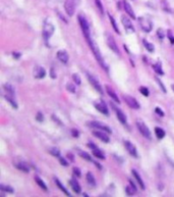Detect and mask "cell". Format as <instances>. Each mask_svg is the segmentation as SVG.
Here are the masks:
<instances>
[{
  "mask_svg": "<svg viewBox=\"0 0 174 197\" xmlns=\"http://www.w3.org/2000/svg\"><path fill=\"white\" fill-rule=\"evenodd\" d=\"M87 42H88V44L90 45L91 49H92V51H93V53H94V55H95V57H96L98 63H99V65H101V67H103L106 71H108V67H107V65H106L105 61H104V58H103V56H102L101 52H100L99 47L97 46V44L95 43V41L92 39V37L89 38V39L87 40Z\"/></svg>",
  "mask_w": 174,
  "mask_h": 197,
  "instance_id": "6da1fadb",
  "label": "cell"
},
{
  "mask_svg": "<svg viewBox=\"0 0 174 197\" xmlns=\"http://www.w3.org/2000/svg\"><path fill=\"white\" fill-rule=\"evenodd\" d=\"M77 20H78V23H80V26L83 30V33H84L85 37L86 39L88 40L89 38H91V32H90V25H89V22L87 21L86 16L82 13L78 14L77 16Z\"/></svg>",
  "mask_w": 174,
  "mask_h": 197,
  "instance_id": "7a4b0ae2",
  "label": "cell"
},
{
  "mask_svg": "<svg viewBox=\"0 0 174 197\" xmlns=\"http://www.w3.org/2000/svg\"><path fill=\"white\" fill-rule=\"evenodd\" d=\"M139 23L142 30L146 33H150L153 29V23L149 16H141L139 19Z\"/></svg>",
  "mask_w": 174,
  "mask_h": 197,
  "instance_id": "3957f363",
  "label": "cell"
},
{
  "mask_svg": "<svg viewBox=\"0 0 174 197\" xmlns=\"http://www.w3.org/2000/svg\"><path fill=\"white\" fill-rule=\"evenodd\" d=\"M136 127H138V129H139V131H140V133L145 137V138L149 139V140H151V138H152V134H151V131L149 130V128L146 126V124H145L144 121H141V119L136 121Z\"/></svg>",
  "mask_w": 174,
  "mask_h": 197,
  "instance_id": "277c9868",
  "label": "cell"
},
{
  "mask_svg": "<svg viewBox=\"0 0 174 197\" xmlns=\"http://www.w3.org/2000/svg\"><path fill=\"white\" fill-rule=\"evenodd\" d=\"M87 78H88L89 82L91 83V85H92L93 87L95 88V90L96 91H98L100 94H103V89H102V86L101 84H100V82L98 81V79L96 78V77H94L92 74H90V73H87Z\"/></svg>",
  "mask_w": 174,
  "mask_h": 197,
  "instance_id": "5b68a950",
  "label": "cell"
},
{
  "mask_svg": "<svg viewBox=\"0 0 174 197\" xmlns=\"http://www.w3.org/2000/svg\"><path fill=\"white\" fill-rule=\"evenodd\" d=\"M54 33V26L52 23L48 22V21H45L43 26V36L45 38V40H48Z\"/></svg>",
  "mask_w": 174,
  "mask_h": 197,
  "instance_id": "8992f818",
  "label": "cell"
},
{
  "mask_svg": "<svg viewBox=\"0 0 174 197\" xmlns=\"http://www.w3.org/2000/svg\"><path fill=\"white\" fill-rule=\"evenodd\" d=\"M106 41H107V44L108 46L110 47V49L112 50V51H114L116 53V54H120V51H119V48L118 46H117V44H116L115 40H114V38L112 37L110 34H107L106 35Z\"/></svg>",
  "mask_w": 174,
  "mask_h": 197,
  "instance_id": "52a82bcc",
  "label": "cell"
},
{
  "mask_svg": "<svg viewBox=\"0 0 174 197\" xmlns=\"http://www.w3.org/2000/svg\"><path fill=\"white\" fill-rule=\"evenodd\" d=\"M121 22H122V25L123 27H124L125 31H126L127 33H129V34H132V33H134V27H133L132 23L130 22V20H129L128 17L125 16V15H122V17H121Z\"/></svg>",
  "mask_w": 174,
  "mask_h": 197,
  "instance_id": "ba28073f",
  "label": "cell"
},
{
  "mask_svg": "<svg viewBox=\"0 0 174 197\" xmlns=\"http://www.w3.org/2000/svg\"><path fill=\"white\" fill-rule=\"evenodd\" d=\"M89 126L92 127V128L98 129V130L106 131L108 134H111L112 133L111 129L108 126H106V125H104V124H102L101 121H90V123H89Z\"/></svg>",
  "mask_w": 174,
  "mask_h": 197,
  "instance_id": "9c48e42d",
  "label": "cell"
},
{
  "mask_svg": "<svg viewBox=\"0 0 174 197\" xmlns=\"http://www.w3.org/2000/svg\"><path fill=\"white\" fill-rule=\"evenodd\" d=\"M65 12L68 14V16H72L75 11V3L73 0H65L64 2Z\"/></svg>",
  "mask_w": 174,
  "mask_h": 197,
  "instance_id": "30bf717a",
  "label": "cell"
},
{
  "mask_svg": "<svg viewBox=\"0 0 174 197\" xmlns=\"http://www.w3.org/2000/svg\"><path fill=\"white\" fill-rule=\"evenodd\" d=\"M124 101L126 102V104L129 106V107H130V108L139 109V108L141 107V106H140V103H139V102L136 101V99H135L134 97H132V96L125 95V96H124Z\"/></svg>",
  "mask_w": 174,
  "mask_h": 197,
  "instance_id": "8fae6325",
  "label": "cell"
},
{
  "mask_svg": "<svg viewBox=\"0 0 174 197\" xmlns=\"http://www.w3.org/2000/svg\"><path fill=\"white\" fill-rule=\"evenodd\" d=\"M124 146L131 156H133V157H139L138 151H136V147L133 145L130 141H124Z\"/></svg>",
  "mask_w": 174,
  "mask_h": 197,
  "instance_id": "7c38bea8",
  "label": "cell"
},
{
  "mask_svg": "<svg viewBox=\"0 0 174 197\" xmlns=\"http://www.w3.org/2000/svg\"><path fill=\"white\" fill-rule=\"evenodd\" d=\"M111 105H112V107H113L114 111H115L116 117H117V119H119V121H120L121 124H123V125H126V117H125V115L123 113V111H120L119 108H117V107L113 104V102H111Z\"/></svg>",
  "mask_w": 174,
  "mask_h": 197,
  "instance_id": "4fadbf2b",
  "label": "cell"
},
{
  "mask_svg": "<svg viewBox=\"0 0 174 197\" xmlns=\"http://www.w3.org/2000/svg\"><path fill=\"white\" fill-rule=\"evenodd\" d=\"M33 74H34V77L36 79H43L46 76V71L44 67L37 65V67H35L34 71H33Z\"/></svg>",
  "mask_w": 174,
  "mask_h": 197,
  "instance_id": "5bb4252c",
  "label": "cell"
},
{
  "mask_svg": "<svg viewBox=\"0 0 174 197\" xmlns=\"http://www.w3.org/2000/svg\"><path fill=\"white\" fill-rule=\"evenodd\" d=\"M14 167H16L19 171L24 172V173H29L30 172V167H29L28 163H26L25 161H20V160H16L14 163Z\"/></svg>",
  "mask_w": 174,
  "mask_h": 197,
  "instance_id": "9a60e30c",
  "label": "cell"
},
{
  "mask_svg": "<svg viewBox=\"0 0 174 197\" xmlns=\"http://www.w3.org/2000/svg\"><path fill=\"white\" fill-rule=\"evenodd\" d=\"M122 3H123V8H124L125 12H126L132 20H135V13L134 11H133L132 7H131V5L127 2L126 0H122Z\"/></svg>",
  "mask_w": 174,
  "mask_h": 197,
  "instance_id": "2e32d148",
  "label": "cell"
},
{
  "mask_svg": "<svg viewBox=\"0 0 174 197\" xmlns=\"http://www.w3.org/2000/svg\"><path fill=\"white\" fill-rule=\"evenodd\" d=\"M95 108L98 111H100L101 113L105 115H109V109L106 106V104L104 102H98V103H95Z\"/></svg>",
  "mask_w": 174,
  "mask_h": 197,
  "instance_id": "e0dca14e",
  "label": "cell"
},
{
  "mask_svg": "<svg viewBox=\"0 0 174 197\" xmlns=\"http://www.w3.org/2000/svg\"><path fill=\"white\" fill-rule=\"evenodd\" d=\"M93 135H94L95 137H97L98 139H100L101 141L105 142V143H108L110 141L109 136H108L106 133L101 132V131H94V132H93Z\"/></svg>",
  "mask_w": 174,
  "mask_h": 197,
  "instance_id": "ac0fdd59",
  "label": "cell"
},
{
  "mask_svg": "<svg viewBox=\"0 0 174 197\" xmlns=\"http://www.w3.org/2000/svg\"><path fill=\"white\" fill-rule=\"evenodd\" d=\"M56 56H57V58L59 59L62 63L68 62L69 56H68V53H67L65 50H60V51H58L57 54H56Z\"/></svg>",
  "mask_w": 174,
  "mask_h": 197,
  "instance_id": "d6986e66",
  "label": "cell"
},
{
  "mask_svg": "<svg viewBox=\"0 0 174 197\" xmlns=\"http://www.w3.org/2000/svg\"><path fill=\"white\" fill-rule=\"evenodd\" d=\"M4 98L6 101H8L9 103H10V105L12 106L14 109H16L17 107H18V104H17L16 100H15L14 95H11V94L6 93V94H4Z\"/></svg>",
  "mask_w": 174,
  "mask_h": 197,
  "instance_id": "ffe728a7",
  "label": "cell"
},
{
  "mask_svg": "<svg viewBox=\"0 0 174 197\" xmlns=\"http://www.w3.org/2000/svg\"><path fill=\"white\" fill-rule=\"evenodd\" d=\"M69 184H70V186H71V188H72L73 192L77 193V194H80V193L82 192V188H81V186H80V184H78V182L75 180L74 178H72V179L69 181Z\"/></svg>",
  "mask_w": 174,
  "mask_h": 197,
  "instance_id": "44dd1931",
  "label": "cell"
},
{
  "mask_svg": "<svg viewBox=\"0 0 174 197\" xmlns=\"http://www.w3.org/2000/svg\"><path fill=\"white\" fill-rule=\"evenodd\" d=\"M106 92L108 93V95L110 96V97L112 98V99L114 100V101L116 102V103H120V99L118 98V96H117V94L114 92V90H112L111 88H110L109 86H106Z\"/></svg>",
  "mask_w": 174,
  "mask_h": 197,
  "instance_id": "7402d4cb",
  "label": "cell"
},
{
  "mask_svg": "<svg viewBox=\"0 0 174 197\" xmlns=\"http://www.w3.org/2000/svg\"><path fill=\"white\" fill-rule=\"evenodd\" d=\"M132 175H133V177L135 178V180H136V182L139 183V186H140L141 188L143 189V190H145L146 186H145V183H144V181L142 180V177L140 176L139 172H136L135 170H132Z\"/></svg>",
  "mask_w": 174,
  "mask_h": 197,
  "instance_id": "603a6c76",
  "label": "cell"
},
{
  "mask_svg": "<svg viewBox=\"0 0 174 197\" xmlns=\"http://www.w3.org/2000/svg\"><path fill=\"white\" fill-rule=\"evenodd\" d=\"M125 191H126L127 195H130V196H131V195H134L135 193H136V186H135V185L133 184L130 180H129V185L126 187Z\"/></svg>",
  "mask_w": 174,
  "mask_h": 197,
  "instance_id": "cb8c5ba5",
  "label": "cell"
},
{
  "mask_svg": "<svg viewBox=\"0 0 174 197\" xmlns=\"http://www.w3.org/2000/svg\"><path fill=\"white\" fill-rule=\"evenodd\" d=\"M54 182H55V184L57 185V187L59 189H60L61 191H62L63 193H65V194L67 195V196H70V193L68 192V190H67L66 188H65L64 186H63L62 185V183L60 182V181H59V179H57V178H54Z\"/></svg>",
  "mask_w": 174,
  "mask_h": 197,
  "instance_id": "d4e9b609",
  "label": "cell"
},
{
  "mask_svg": "<svg viewBox=\"0 0 174 197\" xmlns=\"http://www.w3.org/2000/svg\"><path fill=\"white\" fill-rule=\"evenodd\" d=\"M86 177H87V182H88V184L90 185V186H93V187L96 186V180H95V177L92 173L89 172Z\"/></svg>",
  "mask_w": 174,
  "mask_h": 197,
  "instance_id": "484cf974",
  "label": "cell"
},
{
  "mask_svg": "<svg viewBox=\"0 0 174 197\" xmlns=\"http://www.w3.org/2000/svg\"><path fill=\"white\" fill-rule=\"evenodd\" d=\"M92 150H93V154H94L95 157L100 158V159H105V155H104V153L98 147L94 148V149H92Z\"/></svg>",
  "mask_w": 174,
  "mask_h": 197,
  "instance_id": "4316f807",
  "label": "cell"
},
{
  "mask_svg": "<svg viewBox=\"0 0 174 197\" xmlns=\"http://www.w3.org/2000/svg\"><path fill=\"white\" fill-rule=\"evenodd\" d=\"M155 135L158 139H163L165 137V131L163 130L162 128H159V127H156L155 128Z\"/></svg>",
  "mask_w": 174,
  "mask_h": 197,
  "instance_id": "83f0119b",
  "label": "cell"
},
{
  "mask_svg": "<svg viewBox=\"0 0 174 197\" xmlns=\"http://www.w3.org/2000/svg\"><path fill=\"white\" fill-rule=\"evenodd\" d=\"M35 181H36V183L38 184V186H39V187H41V188L43 189L44 191H47V190H48V189H47V185H46L45 183H44V181L42 180V179H41L40 177L36 176V177H35Z\"/></svg>",
  "mask_w": 174,
  "mask_h": 197,
  "instance_id": "f1b7e54d",
  "label": "cell"
},
{
  "mask_svg": "<svg viewBox=\"0 0 174 197\" xmlns=\"http://www.w3.org/2000/svg\"><path fill=\"white\" fill-rule=\"evenodd\" d=\"M108 16H109V20H110V23H111V25H112V28L114 29V31H115L117 34H120V31H119V29H118V27H117V24H116V21L114 20V17L112 16L110 13H108Z\"/></svg>",
  "mask_w": 174,
  "mask_h": 197,
  "instance_id": "f546056e",
  "label": "cell"
},
{
  "mask_svg": "<svg viewBox=\"0 0 174 197\" xmlns=\"http://www.w3.org/2000/svg\"><path fill=\"white\" fill-rule=\"evenodd\" d=\"M153 69H154L155 71H156L158 75H160V76H163V75H164V71L162 69V65H161V63H160V62L155 63V65H153Z\"/></svg>",
  "mask_w": 174,
  "mask_h": 197,
  "instance_id": "4dcf8cb0",
  "label": "cell"
},
{
  "mask_svg": "<svg viewBox=\"0 0 174 197\" xmlns=\"http://www.w3.org/2000/svg\"><path fill=\"white\" fill-rule=\"evenodd\" d=\"M143 43H144L145 47L147 48V50H148L149 52H151V53H152V52H154L155 47H154V45H153L152 43H150V42H148L146 39H144V40H143Z\"/></svg>",
  "mask_w": 174,
  "mask_h": 197,
  "instance_id": "1f68e13d",
  "label": "cell"
},
{
  "mask_svg": "<svg viewBox=\"0 0 174 197\" xmlns=\"http://www.w3.org/2000/svg\"><path fill=\"white\" fill-rule=\"evenodd\" d=\"M3 88H4V90L7 92L8 94H11V95H14L15 92H14V88H13L12 86H11L10 84H5L4 86H3Z\"/></svg>",
  "mask_w": 174,
  "mask_h": 197,
  "instance_id": "d6a6232c",
  "label": "cell"
},
{
  "mask_svg": "<svg viewBox=\"0 0 174 197\" xmlns=\"http://www.w3.org/2000/svg\"><path fill=\"white\" fill-rule=\"evenodd\" d=\"M0 190L3 191V192H7V193H13L14 192V190L12 189V187L6 186V185H3V184L0 185Z\"/></svg>",
  "mask_w": 174,
  "mask_h": 197,
  "instance_id": "836d02e7",
  "label": "cell"
},
{
  "mask_svg": "<svg viewBox=\"0 0 174 197\" xmlns=\"http://www.w3.org/2000/svg\"><path fill=\"white\" fill-rule=\"evenodd\" d=\"M95 2H96V6L99 10V12L101 13L102 15H104V7L103 4H102V1L101 0H95Z\"/></svg>",
  "mask_w": 174,
  "mask_h": 197,
  "instance_id": "e575fe53",
  "label": "cell"
},
{
  "mask_svg": "<svg viewBox=\"0 0 174 197\" xmlns=\"http://www.w3.org/2000/svg\"><path fill=\"white\" fill-rule=\"evenodd\" d=\"M49 152L52 154L53 156H56V157H59L60 156V150L58 149L57 147H52L49 149Z\"/></svg>",
  "mask_w": 174,
  "mask_h": 197,
  "instance_id": "d590c367",
  "label": "cell"
},
{
  "mask_svg": "<svg viewBox=\"0 0 174 197\" xmlns=\"http://www.w3.org/2000/svg\"><path fill=\"white\" fill-rule=\"evenodd\" d=\"M80 156H81V157L84 158V159L88 160V161H92V157H91L90 154L87 153V152H85V151H80Z\"/></svg>",
  "mask_w": 174,
  "mask_h": 197,
  "instance_id": "8d00e7d4",
  "label": "cell"
},
{
  "mask_svg": "<svg viewBox=\"0 0 174 197\" xmlns=\"http://www.w3.org/2000/svg\"><path fill=\"white\" fill-rule=\"evenodd\" d=\"M155 80L157 81L158 85H159V86H160V88H161V90H162V91H163L164 93H166V91H167V90H166V87L164 86V84H163V83H162V81L160 80V79L158 78V77H155Z\"/></svg>",
  "mask_w": 174,
  "mask_h": 197,
  "instance_id": "74e56055",
  "label": "cell"
},
{
  "mask_svg": "<svg viewBox=\"0 0 174 197\" xmlns=\"http://www.w3.org/2000/svg\"><path fill=\"white\" fill-rule=\"evenodd\" d=\"M140 92L143 94L144 96H146V97H148L149 95H150V92H149V89L147 88V87H141L140 88Z\"/></svg>",
  "mask_w": 174,
  "mask_h": 197,
  "instance_id": "f35d334b",
  "label": "cell"
},
{
  "mask_svg": "<svg viewBox=\"0 0 174 197\" xmlns=\"http://www.w3.org/2000/svg\"><path fill=\"white\" fill-rule=\"evenodd\" d=\"M72 79H73V82H74L76 85H80L81 83H82V81H81L80 76H78V75H77V74H73V75H72Z\"/></svg>",
  "mask_w": 174,
  "mask_h": 197,
  "instance_id": "ab89813d",
  "label": "cell"
},
{
  "mask_svg": "<svg viewBox=\"0 0 174 197\" xmlns=\"http://www.w3.org/2000/svg\"><path fill=\"white\" fill-rule=\"evenodd\" d=\"M66 88L69 92H71V93H74L75 92V87H74V85H73V83H68V84L66 85Z\"/></svg>",
  "mask_w": 174,
  "mask_h": 197,
  "instance_id": "60d3db41",
  "label": "cell"
},
{
  "mask_svg": "<svg viewBox=\"0 0 174 197\" xmlns=\"http://www.w3.org/2000/svg\"><path fill=\"white\" fill-rule=\"evenodd\" d=\"M157 36L160 40H163L164 39V32H163V29H158L157 30Z\"/></svg>",
  "mask_w": 174,
  "mask_h": 197,
  "instance_id": "b9f144b4",
  "label": "cell"
},
{
  "mask_svg": "<svg viewBox=\"0 0 174 197\" xmlns=\"http://www.w3.org/2000/svg\"><path fill=\"white\" fill-rule=\"evenodd\" d=\"M167 36H168V39L170 40V43L174 44V36H173V34H172V32L170 30L167 32Z\"/></svg>",
  "mask_w": 174,
  "mask_h": 197,
  "instance_id": "7bdbcfd3",
  "label": "cell"
},
{
  "mask_svg": "<svg viewBox=\"0 0 174 197\" xmlns=\"http://www.w3.org/2000/svg\"><path fill=\"white\" fill-rule=\"evenodd\" d=\"M36 119L39 121V123H42V121H44V115H42L41 113H38L36 115Z\"/></svg>",
  "mask_w": 174,
  "mask_h": 197,
  "instance_id": "ee69618b",
  "label": "cell"
},
{
  "mask_svg": "<svg viewBox=\"0 0 174 197\" xmlns=\"http://www.w3.org/2000/svg\"><path fill=\"white\" fill-rule=\"evenodd\" d=\"M72 172H73V174H74V175L76 176L77 178H80L81 176H82V173H81V170L78 169V167H73Z\"/></svg>",
  "mask_w": 174,
  "mask_h": 197,
  "instance_id": "f6af8a7d",
  "label": "cell"
},
{
  "mask_svg": "<svg viewBox=\"0 0 174 197\" xmlns=\"http://www.w3.org/2000/svg\"><path fill=\"white\" fill-rule=\"evenodd\" d=\"M162 7H163L164 10L168 11V12H171V9H169V6H168V4L166 3L165 0H163V1H162Z\"/></svg>",
  "mask_w": 174,
  "mask_h": 197,
  "instance_id": "bcb514c9",
  "label": "cell"
},
{
  "mask_svg": "<svg viewBox=\"0 0 174 197\" xmlns=\"http://www.w3.org/2000/svg\"><path fill=\"white\" fill-rule=\"evenodd\" d=\"M59 163H60L61 165H63V167H67V165H68L66 160H65L63 157H60V156H59Z\"/></svg>",
  "mask_w": 174,
  "mask_h": 197,
  "instance_id": "7dc6e473",
  "label": "cell"
},
{
  "mask_svg": "<svg viewBox=\"0 0 174 197\" xmlns=\"http://www.w3.org/2000/svg\"><path fill=\"white\" fill-rule=\"evenodd\" d=\"M155 111H156V113H157L158 115H160V117H164V115H165V113H164V111H162L161 109H160V108H158V107H157V108H156V109H155Z\"/></svg>",
  "mask_w": 174,
  "mask_h": 197,
  "instance_id": "c3c4849f",
  "label": "cell"
},
{
  "mask_svg": "<svg viewBox=\"0 0 174 197\" xmlns=\"http://www.w3.org/2000/svg\"><path fill=\"white\" fill-rule=\"evenodd\" d=\"M12 55H13V58L18 59L19 57L22 56V53H19V52H13V53H12Z\"/></svg>",
  "mask_w": 174,
  "mask_h": 197,
  "instance_id": "681fc988",
  "label": "cell"
},
{
  "mask_svg": "<svg viewBox=\"0 0 174 197\" xmlns=\"http://www.w3.org/2000/svg\"><path fill=\"white\" fill-rule=\"evenodd\" d=\"M71 135L76 138V137H78V131L75 130V129H72V130H71Z\"/></svg>",
  "mask_w": 174,
  "mask_h": 197,
  "instance_id": "f907efd6",
  "label": "cell"
},
{
  "mask_svg": "<svg viewBox=\"0 0 174 197\" xmlns=\"http://www.w3.org/2000/svg\"><path fill=\"white\" fill-rule=\"evenodd\" d=\"M57 13H58V15H59V17H60L61 20H62V21H63V22H64V23H65V24H67V23H68V21H67V20H66V19H65V17H64V16H63V15H62V14H61V13H60V12H57Z\"/></svg>",
  "mask_w": 174,
  "mask_h": 197,
  "instance_id": "816d5d0a",
  "label": "cell"
},
{
  "mask_svg": "<svg viewBox=\"0 0 174 197\" xmlns=\"http://www.w3.org/2000/svg\"><path fill=\"white\" fill-rule=\"evenodd\" d=\"M50 76H51V78H52V79H55V78H56L55 71H54V69H51V71H50Z\"/></svg>",
  "mask_w": 174,
  "mask_h": 197,
  "instance_id": "f5cc1de1",
  "label": "cell"
},
{
  "mask_svg": "<svg viewBox=\"0 0 174 197\" xmlns=\"http://www.w3.org/2000/svg\"><path fill=\"white\" fill-rule=\"evenodd\" d=\"M67 156H68V157L70 158V160H71V161H73V160H74V157H72V156H71V154H68V155H67Z\"/></svg>",
  "mask_w": 174,
  "mask_h": 197,
  "instance_id": "db71d44e",
  "label": "cell"
},
{
  "mask_svg": "<svg viewBox=\"0 0 174 197\" xmlns=\"http://www.w3.org/2000/svg\"><path fill=\"white\" fill-rule=\"evenodd\" d=\"M73 1H74L75 4H78V3H80V0H73Z\"/></svg>",
  "mask_w": 174,
  "mask_h": 197,
  "instance_id": "11a10c76",
  "label": "cell"
},
{
  "mask_svg": "<svg viewBox=\"0 0 174 197\" xmlns=\"http://www.w3.org/2000/svg\"><path fill=\"white\" fill-rule=\"evenodd\" d=\"M171 88H172V90H173V92H174V84L171 85Z\"/></svg>",
  "mask_w": 174,
  "mask_h": 197,
  "instance_id": "9f6ffc18",
  "label": "cell"
}]
</instances>
